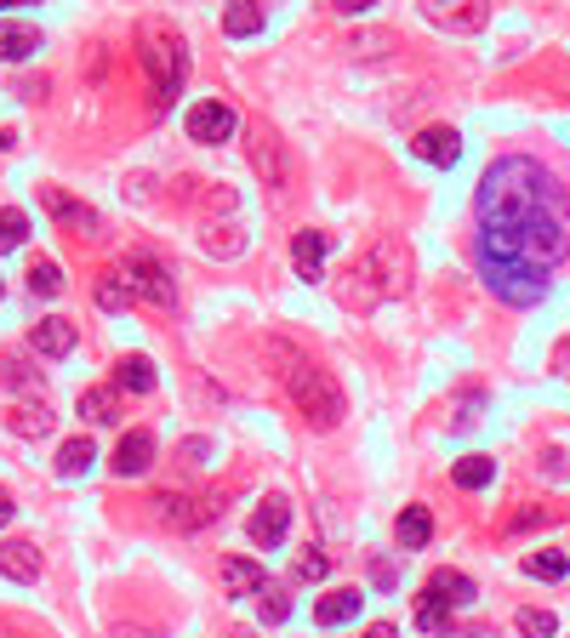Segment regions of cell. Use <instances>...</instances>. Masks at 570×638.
<instances>
[{
	"label": "cell",
	"instance_id": "cell-35",
	"mask_svg": "<svg viewBox=\"0 0 570 638\" xmlns=\"http://www.w3.org/2000/svg\"><path fill=\"white\" fill-rule=\"evenodd\" d=\"M0 382H7V388H29V394H40V376H35V371H17V360H0Z\"/></svg>",
	"mask_w": 570,
	"mask_h": 638
},
{
	"label": "cell",
	"instance_id": "cell-33",
	"mask_svg": "<svg viewBox=\"0 0 570 638\" xmlns=\"http://www.w3.org/2000/svg\"><path fill=\"white\" fill-rule=\"evenodd\" d=\"M81 417H86V422H109V417H114L109 388H86V394H81Z\"/></svg>",
	"mask_w": 570,
	"mask_h": 638
},
{
	"label": "cell",
	"instance_id": "cell-41",
	"mask_svg": "<svg viewBox=\"0 0 570 638\" xmlns=\"http://www.w3.org/2000/svg\"><path fill=\"white\" fill-rule=\"evenodd\" d=\"M548 514H542V507H531V514H513V530H525V525H542Z\"/></svg>",
	"mask_w": 570,
	"mask_h": 638
},
{
	"label": "cell",
	"instance_id": "cell-27",
	"mask_svg": "<svg viewBox=\"0 0 570 638\" xmlns=\"http://www.w3.org/2000/svg\"><path fill=\"white\" fill-rule=\"evenodd\" d=\"M416 627H428V633L451 627V604H445L439 593H428V587H423V599H416Z\"/></svg>",
	"mask_w": 570,
	"mask_h": 638
},
{
	"label": "cell",
	"instance_id": "cell-40",
	"mask_svg": "<svg viewBox=\"0 0 570 638\" xmlns=\"http://www.w3.org/2000/svg\"><path fill=\"white\" fill-rule=\"evenodd\" d=\"M371 581H377V587H393L400 576H393V565H383V558H377V565H371Z\"/></svg>",
	"mask_w": 570,
	"mask_h": 638
},
{
	"label": "cell",
	"instance_id": "cell-25",
	"mask_svg": "<svg viewBox=\"0 0 570 638\" xmlns=\"http://www.w3.org/2000/svg\"><path fill=\"white\" fill-rule=\"evenodd\" d=\"M92 462H97V445H92V440H69V445L58 450V479H81Z\"/></svg>",
	"mask_w": 570,
	"mask_h": 638
},
{
	"label": "cell",
	"instance_id": "cell-21",
	"mask_svg": "<svg viewBox=\"0 0 570 638\" xmlns=\"http://www.w3.org/2000/svg\"><path fill=\"white\" fill-rule=\"evenodd\" d=\"M114 382L126 394H148V388H155V365H148L143 353H126V360H114Z\"/></svg>",
	"mask_w": 570,
	"mask_h": 638
},
{
	"label": "cell",
	"instance_id": "cell-34",
	"mask_svg": "<svg viewBox=\"0 0 570 638\" xmlns=\"http://www.w3.org/2000/svg\"><path fill=\"white\" fill-rule=\"evenodd\" d=\"M326 570H331V565H326V553H314V547H308L303 558H296L291 581H326Z\"/></svg>",
	"mask_w": 570,
	"mask_h": 638
},
{
	"label": "cell",
	"instance_id": "cell-9",
	"mask_svg": "<svg viewBox=\"0 0 570 638\" xmlns=\"http://www.w3.org/2000/svg\"><path fill=\"white\" fill-rule=\"evenodd\" d=\"M240 132V115L229 104H194L189 109V137L194 143H229Z\"/></svg>",
	"mask_w": 570,
	"mask_h": 638
},
{
	"label": "cell",
	"instance_id": "cell-5",
	"mask_svg": "<svg viewBox=\"0 0 570 638\" xmlns=\"http://www.w3.org/2000/svg\"><path fill=\"white\" fill-rule=\"evenodd\" d=\"M114 279L126 286L132 297H143L148 309H178V291H171V274L160 257H148V251H132V257H120Z\"/></svg>",
	"mask_w": 570,
	"mask_h": 638
},
{
	"label": "cell",
	"instance_id": "cell-7",
	"mask_svg": "<svg viewBox=\"0 0 570 638\" xmlns=\"http://www.w3.org/2000/svg\"><path fill=\"white\" fill-rule=\"evenodd\" d=\"M222 514V496L211 491V496H183V491H160L155 496V519L160 525H171V530H201V525H211Z\"/></svg>",
	"mask_w": 570,
	"mask_h": 638
},
{
	"label": "cell",
	"instance_id": "cell-29",
	"mask_svg": "<svg viewBox=\"0 0 570 638\" xmlns=\"http://www.w3.org/2000/svg\"><path fill=\"white\" fill-rule=\"evenodd\" d=\"M257 610H263V622H268V627H280V622L291 616V599L280 593V587H275V581H268V587H263V593H257Z\"/></svg>",
	"mask_w": 570,
	"mask_h": 638
},
{
	"label": "cell",
	"instance_id": "cell-13",
	"mask_svg": "<svg viewBox=\"0 0 570 638\" xmlns=\"http://www.w3.org/2000/svg\"><path fill=\"white\" fill-rule=\"evenodd\" d=\"M326 234L319 228H296V240H291V263H296V279H308V286H319L326 279Z\"/></svg>",
	"mask_w": 570,
	"mask_h": 638
},
{
	"label": "cell",
	"instance_id": "cell-45",
	"mask_svg": "<svg viewBox=\"0 0 570 638\" xmlns=\"http://www.w3.org/2000/svg\"><path fill=\"white\" fill-rule=\"evenodd\" d=\"M7 148H12V132H0V155H7Z\"/></svg>",
	"mask_w": 570,
	"mask_h": 638
},
{
	"label": "cell",
	"instance_id": "cell-26",
	"mask_svg": "<svg viewBox=\"0 0 570 638\" xmlns=\"http://www.w3.org/2000/svg\"><path fill=\"white\" fill-rule=\"evenodd\" d=\"M451 479L462 484V491H485V484L497 479V462H490V456H462V462L451 468Z\"/></svg>",
	"mask_w": 570,
	"mask_h": 638
},
{
	"label": "cell",
	"instance_id": "cell-15",
	"mask_svg": "<svg viewBox=\"0 0 570 638\" xmlns=\"http://www.w3.org/2000/svg\"><path fill=\"white\" fill-rule=\"evenodd\" d=\"M29 348L40 353V360H69V353H74V325L69 320H40L35 330H29Z\"/></svg>",
	"mask_w": 570,
	"mask_h": 638
},
{
	"label": "cell",
	"instance_id": "cell-6",
	"mask_svg": "<svg viewBox=\"0 0 570 638\" xmlns=\"http://www.w3.org/2000/svg\"><path fill=\"white\" fill-rule=\"evenodd\" d=\"M252 171H257V183L268 189V194H286V183H291V160H286V143L275 137V125H263V120H252Z\"/></svg>",
	"mask_w": 570,
	"mask_h": 638
},
{
	"label": "cell",
	"instance_id": "cell-1",
	"mask_svg": "<svg viewBox=\"0 0 570 638\" xmlns=\"http://www.w3.org/2000/svg\"><path fill=\"white\" fill-rule=\"evenodd\" d=\"M474 222H480L474 251L490 263H531L554 274L570 257L565 183L531 155H497L485 166Z\"/></svg>",
	"mask_w": 570,
	"mask_h": 638
},
{
	"label": "cell",
	"instance_id": "cell-22",
	"mask_svg": "<svg viewBox=\"0 0 570 638\" xmlns=\"http://www.w3.org/2000/svg\"><path fill=\"white\" fill-rule=\"evenodd\" d=\"M222 29H229V35H257L263 29V7H257V0H229V7H222Z\"/></svg>",
	"mask_w": 570,
	"mask_h": 638
},
{
	"label": "cell",
	"instance_id": "cell-32",
	"mask_svg": "<svg viewBox=\"0 0 570 638\" xmlns=\"http://www.w3.org/2000/svg\"><path fill=\"white\" fill-rule=\"evenodd\" d=\"M29 286H35V297H58L63 291V268L58 263H35L29 268Z\"/></svg>",
	"mask_w": 570,
	"mask_h": 638
},
{
	"label": "cell",
	"instance_id": "cell-46",
	"mask_svg": "<svg viewBox=\"0 0 570 638\" xmlns=\"http://www.w3.org/2000/svg\"><path fill=\"white\" fill-rule=\"evenodd\" d=\"M0 297H7V286H0Z\"/></svg>",
	"mask_w": 570,
	"mask_h": 638
},
{
	"label": "cell",
	"instance_id": "cell-10",
	"mask_svg": "<svg viewBox=\"0 0 570 638\" xmlns=\"http://www.w3.org/2000/svg\"><path fill=\"white\" fill-rule=\"evenodd\" d=\"M411 155L428 160V166H439V171H451L462 160V137L451 132V125H423V132L411 137Z\"/></svg>",
	"mask_w": 570,
	"mask_h": 638
},
{
	"label": "cell",
	"instance_id": "cell-38",
	"mask_svg": "<svg viewBox=\"0 0 570 638\" xmlns=\"http://www.w3.org/2000/svg\"><path fill=\"white\" fill-rule=\"evenodd\" d=\"M245 245V234H211L206 240V251H222V257H229V251H240Z\"/></svg>",
	"mask_w": 570,
	"mask_h": 638
},
{
	"label": "cell",
	"instance_id": "cell-3",
	"mask_svg": "<svg viewBox=\"0 0 570 638\" xmlns=\"http://www.w3.org/2000/svg\"><path fill=\"white\" fill-rule=\"evenodd\" d=\"M137 58L148 69V104H155V115H166L171 104H178L183 92V69H189V52H183V35L171 29V23H143L137 35Z\"/></svg>",
	"mask_w": 570,
	"mask_h": 638
},
{
	"label": "cell",
	"instance_id": "cell-37",
	"mask_svg": "<svg viewBox=\"0 0 570 638\" xmlns=\"http://www.w3.org/2000/svg\"><path fill=\"white\" fill-rule=\"evenodd\" d=\"M206 456H211V445H206V440H183V468H201Z\"/></svg>",
	"mask_w": 570,
	"mask_h": 638
},
{
	"label": "cell",
	"instance_id": "cell-4",
	"mask_svg": "<svg viewBox=\"0 0 570 638\" xmlns=\"http://www.w3.org/2000/svg\"><path fill=\"white\" fill-rule=\"evenodd\" d=\"M480 279L490 297H502L508 309H536L548 297V268H531V263H490L480 257Z\"/></svg>",
	"mask_w": 570,
	"mask_h": 638
},
{
	"label": "cell",
	"instance_id": "cell-31",
	"mask_svg": "<svg viewBox=\"0 0 570 638\" xmlns=\"http://www.w3.org/2000/svg\"><path fill=\"white\" fill-rule=\"evenodd\" d=\"M29 240V217L23 212H0V251H17Z\"/></svg>",
	"mask_w": 570,
	"mask_h": 638
},
{
	"label": "cell",
	"instance_id": "cell-36",
	"mask_svg": "<svg viewBox=\"0 0 570 638\" xmlns=\"http://www.w3.org/2000/svg\"><path fill=\"white\" fill-rule=\"evenodd\" d=\"M97 302H104V309H126L132 291L120 286V279H97Z\"/></svg>",
	"mask_w": 570,
	"mask_h": 638
},
{
	"label": "cell",
	"instance_id": "cell-12",
	"mask_svg": "<svg viewBox=\"0 0 570 638\" xmlns=\"http://www.w3.org/2000/svg\"><path fill=\"white\" fill-rule=\"evenodd\" d=\"M286 530H291V502L286 496H263L257 514H252V542L257 547H280Z\"/></svg>",
	"mask_w": 570,
	"mask_h": 638
},
{
	"label": "cell",
	"instance_id": "cell-18",
	"mask_svg": "<svg viewBox=\"0 0 570 638\" xmlns=\"http://www.w3.org/2000/svg\"><path fill=\"white\" fill-rule=\"evenodd\" d=\"M0 576L35 581V576H40V547H35V542H0Z\"/></svg>",
	"mask_w": 570,
	"mask_h": 638
},
{
	"label": "cell",
	"instance_id": "cell-28",
	"mask_svg": "<svg viewBox=\"0 0 570 638\" xmlns=\"http://www.w3.org/2000/svg\"><path fill=\"white\" fill-rule=\"evenodd\" d=\"M525 570H531L536 581H559V576L570 570V558H565L559 547H542V553H531V558H525Z\"/></svg>",
	"mask_w": 570,
	"mask_h": 638
},
{
	"label": "cell",
	"instance_id": "cell-39",
	"mask_svg": "<svg viewBox=\"0 0 570 638\" xmlns=\"http://www.w3.org/2000/svg\"><path fill=\"white\" fill-rule=\"evenodd\" d=\"M331 7H337L342 17H354V12H371V7H377V0H331Z\"/></svg>",
	"mask_w": 570,
	"mask_h": 638
},
{
	"label": "cell",
	"instance_id": "cell-44",
	"mask_svg": "<svg viewBox=\"0 0 570 638\" xmlns=\"http://www.w3.org/2000/svg\"><path fill=\"white\" fill-rule=\"evenodd\" d=\"M12 7H35V0H0V12H12Z\"/></svg>",
	"mask_w": 570,
	"mask_h": 638
},
{
	"label": "cell",
	"instance_id": "cell-16",
	"mask_svg": "<svg viewBox=\"0 0 570 638\" xmlns=\"http://www.w3.org/2000/svg\"><path fill=\"white\" fill-rule=\"evenodd\" d=\"M222 587L240 593V599H252V593L268 587V570L257 565V558H222Z\"/></svg>",
	"mask_w": 570,
	"mask_h": 638
},
{
	"label": "cell",
	"instance_id": "cell-20",
	"mask_svg": "<svg viewBox=\"0 0 570 638\" xmlns=\"http://www.w3.org/2000/svg\"><path fill=\"white\" fill-rule=\"evenodd\" d=\"M40 52V29H23V23H0V58L7 63H23Z\"/></svg>",
	"mask_w": 570,
	"mask_h": 638
},
{
	"label": "cell",
	"instance_id": "cell-24",
	"mask_svg": "<svg viewBox=\"0 0 570 638\" xmlns=\"http://www.w3.org/2000/svg\"><path fill=\"white\" fill-rule=\"evenodd\" d=\"M434 542V514L428 507H405L400 514V547H428Z\"/></svg>",
	"mask_w": 570,
	"mask_h": 638
},
{
	"label": "cell",
	"instance_id": "cell-2",
	"mask_svg": "<svg viewBox=\"0 0 570 638\" xmlns=\"http://www.w3.org/2000/svg\"><path fill=\"white\" fill-rule=\"evenodd\" d=\"M268 353L280 360L275 371H280V382H286L296 417H303L308 428H337L342 417H349V399H342V388L331 382L326 365H314V360H303V353H291L286 342H268Z\"/></svg>",
	"mask_w": 570,
	"mask_h": 638
},
{
	"label": "cell",
	"instance_id": "cell-43",
	"mask_svg": "<svg viewBox=\"0 0 570 638\" xmlns=\"http://www.w3.org/2000/svg\"><path fill=\"white\" fill-rule=\"evenodd\" d=\"M7 525H12V496L0 491V530H7Z\"/></svg>",
	"mask_w": 570,
	"mask_h": 638
},
{
	"label": "cell",
	"instance_id": "cell-11",
	"mask_svg": "<svg viewBox=\"0 0 570 638\" xmlns=\"http://www.w3.org/2000/svg\"><path fill=\"white\" fill-rule=\"evenodd\" d=\"M46 212H52L63 228H74L81 240H104V217H97L92 206H81L74 194H63V189H46Z\"/></svg>",
	"mask_w": 570,
	"mask_h": 638
},
{
	"label": "cell",
	"instance_id": "cell-14",
	"mask_svg": "<svg viewBox=\"0 0 570 638\" xmlns=\"http://www.w3.org/2000/svg\"><path fill=\"white\" fill-rule=\"evenodd\" d=\"M148 462H155V433L132 428L126 440L114 445V473L120 479H137V473H148Z\"/></svg>",
	"mask_w": 570,
	"mask_h": 638
},
{
	"label": "cell",
	"instance_id": "cell-19",
	"mask_svg": "<svg viewBox=\"0 0 570 638\" xmlns=\"http://www.w3.org/2000/svg\"><path fill=\"white\" fill-rule=\"evenodd\" d=\"M428 593H439L445 604L457 610V604H474L480 587H474V576H462V570H434V576H428Z\"/></svg>",
	"mask_w": 570,
	"mask_h": 638
},
{
	"label": "cell",
	"instance_id": "cell-17",
	"mask_svg": "<svg viewBox=\"0 0 570 638\" xmlns=\"http://www.w3.org/2000/svg\"><path fill=\"white\" fill-rule=\"evenodd\" d=\"M360 604H365V593H354V587H342V593H319L314 622H319V627H342V622L360 616Z\"/></svg>",
	"mask_w": 570,
	"mask_h": 638
},
{
	"label": "cell",
	"instance_id": "cell-42",
	"mask_svg": "<svg viewBox=\"0 0 570 638\" xmlns=\"http://www.w3.org/2000/svg\"><path fill=\"white\" fill-rule=\"evenodd\" d=\"M365 638H400V633H393V622H377V627H365Z\"/></svg>",
	"mask_w": 570,
	"mask_h": 638
},
{
	"label": "cell",
	"instance_id": "cell-30",
	"mask_svg": "<svg viewBox=\"0 0 570 638\" xmlns=\"http://www.w3.org/2000/svg\"><path fill=\"white\" fill-rule=\"evenodd\" d=\"M519 633H525V638H554V633H559V622L548 616V610L525 604V610H519Z\"/></svg>",
	"mask_w": 570,
	"mask_h": 638
},
{
	"label": "cell",
	"instance_id": "cell-23",
	"mask_svg": "<svg viewBox=\"0 0 570 638\" xmlns=\"http://www.w3.org/2000/svg\"><path fill=\"white\" fill-rule=\"evenodd\" d=\"M7 422H12V433H23V440H46V433H52V411H46L40 399L35 405H17Z\"/></svg>",
	"mask_w": 570,
	"mask_h": 638
},
{
	"label": "cell",
	"instance_id": "cell-8",
	"mask_svg": "<svg viewBox=\"0 0 570 638\" xmlns=\"http://www.w3.org/2000/svg\"><path fill=\"white\" fill-rule=\"evenodd\" d=\"M423 17L451 35H480L490 12H485V0H423Z\"/></svg>",
	"mask_w": 570,
	"mask_h": 638
}]
</instances>
